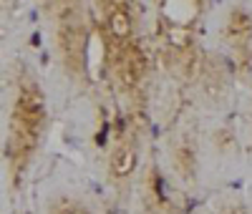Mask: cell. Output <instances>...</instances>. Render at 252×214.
I'll return each instance as SVG.
<instances>
[{
  "instance_id": "3",
  "label": "cell",
  "mask_w": 252,
  "mask_h": 214,
  "mask_svg": "<svg viewBox=\"0 0 252 214\" xmlns=\"http://www.w3.org/2000/svg\"><path fill=\"white\" fill-rule=\"evenodd\" d=\"M164 15L172 26L187 28L197 18V0H166L164 3Z\"/></svg>"
},
{
  "instance_id": "4",
  "label": "cell",
  "mask_w": 252,
  "mask_h": 214,
  "mask_svg": "<svg viewBox=\"0 0 252 214\" xmlns=\"http://www.w3.org/2000/svg\"><path fill=\"white\" fill-rule=\"evenodd\" d=\"M227 38L235 46H242L252 38V18L245 10H232L227 20Z\"/></svg>"
},
{
  "instance_id": "2",
  "label": "cell",
  "mask_w": 252,
  "mask_h": 214,
  "mask_svg": "<svg viewBox=\"0 0 252 214\" xmlns=\"http://www.w3.org/2000/svg\"><path fill=\"white\" fill-rule=\"evenodd\" d=\"M136 161H139V149L134 141H121L114 146V152L109 156V174L116 179V182H126L134 169H136Z\"/></svg>"
},
{
  "instance_id": "6",
  "label": "cell",
  "mask_w": 252,
  "mask_h": 214,
  "mask_svg": "<svg viewBox=\"0 0 252 214\" xmlns=\"http://www.w3.org/2000/svg\"><path fill=\"white\" fill-rule=\"evenodd\" d=\"M53 214H91V212L78 202H63V204H58V209Z\"/></svg>"
},
{
  "instance_id": "1",
  "label": "cell",
  "mask_w": 252,
  "mask_h": 214,
  "mask_svg": "<svg viewBox=\"0 0 252 214\" xmlns=\"http://www.w3.org/2000/svg\"><path fill=\"white\" fill-rule=\"evenodd\" d=\"M13 119H15L13 126H15L18 139L20 141H35L40 126H43V103H40V98L31 91L20 93Z\"/></svg>"
},
{
  "instance_id": "5",
  "label": "cell",
  "mask_w": 252,
  "mask_h": 214,
  "mask_svg": "<svg viewBox=\"0 0 252 214\" xmlns=\"http://www.w3.org/2000/svg\"><path fill=\"white\" fill-rule=\"evenodd\" d=\"M109 31H111V35L119 40V43H126L131 38V33H134V20H131V15H129V10L126 8H111L109 10Z\"/></svg>"
}]
</instances>
